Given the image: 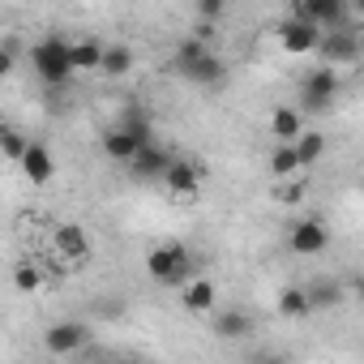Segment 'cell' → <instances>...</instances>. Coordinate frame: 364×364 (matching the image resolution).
<instances>
[{
	"instance_id": "6da1fadb",
	"label": "cell",
	"mask_w": 364,
	"mask_h": 364,
	"mask_svg": "<svg viewBox=\"0 0 364 364\" xmlns=\"http://www.w3.org/2000/svg\"><path fill=\"white\" fill-rule=\"evenodd\" d=\"M146 274L154 279V283H163V287H185L189 279H198L193 274V253L185 249V245H159V249H150L146 253Z\"/></svg>"
},
{
	"instance_id": "7a4b0ae2",
	"label": "cell",
	"mask_w": 364,
	"mask_h": 364,
	"mask_svg": "<svg viewBox=\"0 0 364 364\" xmlns=\"http://www.w3.org/2000/svg\"><path fill=\"white\" fill-rule=\"evenodd\" d=\"M31 65H35L39 82H48V86H65V82L73 77V69H69V43H65L60 35L39 39V43L31 48Z\"/></svg>"
},
{
	"instance_id": "3957f363",
	"label": "cell",
	"mask_w": 364,
	"mask_h": 364,
	"mask_svg": "<svg viewBox=\"0 0 364 364\" xmlns=\"http://www.w3.org/2000/svg\"><path fill=\"white\" fill-rule=\"evenodd\" d=\"M338 86H343V82H338V69H326V65L313 69V73L304 77V90H300V103H304L300 116H304V112H326V107L338 99Z\"/></svg>"
},
{
	"instance_id": "277c9868",
	"label": "cell",
	"mask_w": 364,
	"mask_h": 364,
	"mask_svg": "<svg viewBox=\"0 0 364 364\" xmlns=\"http://www.w3.org/2000/svg\"><path fill=\"white\" fill-rule=\"evenodd\" d=\"M90 343V326L86 321H56V326H48V334H43V347L52 351V355H73V351H82Z\"/></svg>"
},
{
	"instance_id": "5b68a950",
	"label": "cell",
	"mask_w": 364,
	"mask_h": 364,
	"mask_svg": "<svg viewBox=\"0 0 364 364\" xmlns=\"http://www.w3.org/2000/svg\"><path fill=\"white\" fill-rule=\"evenodd\" d=\"M317 52H321L326 69L355 65V60H360V39H355L351 31H326V35H321V43H317Z\"/></svg>"
},
{
	"instance_id": "8992f818",
	"label": "cell",
	"mask_w": 364,
	"mask_h": 364,
	"mask_svg": "<svg viewBox=\"0 0 364 364\" xmlns=\"http://www.w3.org/2000/svg\"><path fill=\"white\" fill-rule=\"evenodd\" d=\"M287 245H291V253H300V257H317V253L330 245V232H326L321 219H296L291 232H287Z\"/></svg>"
},
{
	"instance_id": "52a82bcc",
	"label": "cell",
	"mask_w": 364,
	"mask_h": 364,
	"mask_svg": "<svg viewBox=\"0 0 364 364\" xmlns=\"http://www.w3.org/2000/svg\"><path fill=\"white\" fill-rule=\"evenodd\" d=\"M279 43H283V52H291V56H309V52H317L321 31L309 26V22H300V18H287V22L279 26Z\"/></svg>"
},
{
	"instance_id": "ba28073f",
	"label": "cell",
	"mask_w": 364,
	"mask_h": 364,
	"mask_svg": "<svg viewBox=\"0 0 364 364\" xmlns=\"http://www.w3.org/2000/svg\"><path fill=\"white\" fill-rule=\"evenodd\" d=\"M163 185L176 198H198V189H202V167L189 163V159H171V167L163 171Z\"/></svg>"
},
{
	"instance_id": "9c48e42d",
	"label": "cell",
	"mask_w": 364,
	"mask_h": 364,
	"mask_svg": "<svg viewBox=\"0 0 364 364\" xmlns=\"http://www.w3.org/2000/svg\"><path fill=\"white\" fill-rule=\"evenodd\" d=\"M52 245H56V253L69 257V262H86V257H90V236H86L82 223H56Z\"/></svg>"
},
{
	"instance_id": "30bf717a",
	"label": "cell",
	"mask_w": 364,
	"mask_h": 364,
	"mask_svg": "<svg viewBox=\"0 0 364 364\" xmlns=\"http://www.w3.org/2000/svg\"><path fill=\"white\" fill-rule=\"evenodd\" d=\"M18 167H22V176L31 180V185H48V180L56 176V154H52L48 146L31 141V146H26V154L18 159Z\"/></svg>"
},
{
	"instance_id": "8fae6325",
	"label": "cell",
	"mask_w": 364,
	"mask_h": 364,
	"mask_svg": "<svg viewBox=\"0 0 364 364\" xmlns=\"http://www.w3.org/2000/svg\"><path fill=\"white\" fill-rule=\"evenodd\" d=\"M171 167V154L163 150V146H141L137 154H133V163H129V176L133 180H163V171Z\"/></svg>"
},
{
	"instance_id": "7c38bea8",
	"label": "cell",
	"mask_w": 364,
	"mask_h": 364,
	"mask_svg": "<svg viewBox=\"0 0 364 364\" xmlns=\"http://www.w3.org/2000/svg\"><path fill=\"white\" fill-rule=\"evenodd\" d=\"M270 133H274L279 146H291V141L304 133V116H300V107H274V112H270Z\"/></svg>"
},
{
	"instance_id": "4fadbf2b",
	"label": "cell",
	"mask_w": 364,
	"mask_h": 364,
	"mask_svg": "<svg viewBox=\"0 0 364 364\" xmlns=\"http://www.w3.org/2000/svg\"><path fill=\"white\" fill-rule=\"evenodd\" d=\"M180 291H185V309H189V313H215L219 291H215V283H210V279H189Z\"/></svg>"
},
{
	"instance_id": "5bb4252c",
	"label": "cell",
	"mask_w": 364,
	"mask_h": 364,
	"mask_svg": "<svg viewBox=\"0 0 364 364\" xmlns=\"http://www.w3.org/2000/svg\"><path fill=\"white\" fill-rule=\"evenodd\" d=\"M180 73H185L189 82H198V86H219V82L228 77V69H223V60H219L215 52H206L202 60H193L189 69H180Z\"/></svg>"
},
{
	"instance_id": "9a60e30c",
	"label": "cell",
	"mask_w": 364,
	"mask_h": 364,
	"mask_svg": "<svg viewBox=\"0 0 364 364\" xmlns=\"http://www.w3.org/2000/svg\"><path fill=\"white\" fill-rule=\"evenodd\" d=\"M99 60H103V43H99V39H77V43H69V69H73V73L99 69Z\"/></svg>"
},
{
	"instance_id": "2e32d148",
	"label": "cell",
	"mask_w": 364,
	"mask_h": 364,
	"mask_svg": "<svg viewBox=\"0 0 364 364\" xmlns=\"http://www.w3.org/2000/svg\"><path fill=\"white\" fill-rule=\"evenodd\" d=\"M291 154H296L300 171H304V167H313V163L326 154V133H317V129H304V133L291 141Z\"/></svg>"
},
{
	"instance_id": "e0dca14e",
	"label": "cell",
	"mask_w": 364,
	"mask_h": 364,
	"mask_svg": "<svg viewBox=\"0 0 364 364\" xmlns=\"http://www.w3.org/2000/svg\"><path fill=\"white\" fill-rule=\"evenodd\" d=\"M215 330H219L228 343H240V338H249V334H253V317H249V313H240V309H223V313L215 317Z\"/></svg>"
},
{
	"instance_id": "ac0fdd59",
	"label": "cell",
	"mask_w": 364,
	"mask_h": 364,
	"mask_svg": "<svg viewBox=\"0 0 364 364\" xmlns=\"http://www.w3.org/2000/svg\"><path fill=\"white\" fill-rule=\"evenodd\" d=\"M133 69V48H124V43H107L103 48V60H99V73H107V77H124Z\"/></svg>"
},
{
	"instance_id": "d6986e66",
	"label": "cell",
	"mask_w": 364,
	"mask_h": 364,
	"mask_svg": "<svg viewBox=\"0 0 364 364\" xmlns=\"http://www.w3.org/2000/svg\"><path fill=\"white\" fill-rule=\"evenodd\" d=\"M279 317H287V321H304V317H313V309H309V296H304V287H287V291H279Z\"/></svg>"
},
{
	"instance_id": "ffe728a7",
	"label": "cell",
	"mask_w": 364,
	"mask_h": 364,
	"mask_svg": "<svg viewBox=\"0 0 364 364\" xmlns=\"http://www.w3.org/2000/svg\"><path fill=\"white\" fill-rule=\"evenodd\" d=\"M304 296H309V309H313V313H321V309H334V304L343 300L338 283H317V287H304Z\"/></svg>"
},
{
	"instance_id": "44dd1931",
	"label": "cell",
	"mask_w": 364,
	"mask_h": 364,
	"mask_svg": "<svg viewBox=\"0 0 364 364\" xmlns=\"http://www.w3.org/2000/svg\"><path fill=\"white\" fill-rule=\"evenodd\" d=\"M26 146H31V141H26L14 124H0V154H5L9 163H18V159L26 154Z\"/></svg>"
},
{
	"instance_id": "7402d4cb",
	"label": "cell",
	"mask_w": 364,
	"mask_h": 364,
	"mask_svg": "<svg viewBox=\"0 0 364 364\" xmlns=\"http://www.w3.org/2000/svg\"><path fill=\"white\" fill-rule=\"evenodd\" d=\"M270 171H274L279 180H296V176H300V163H296L291 146H279V150L270 154Z\"/></svg>"
},
{
	"instance_id": "603a6c76",
	"label": "cell",
	"mask_w": 364,
	"mask_h": 364,
	"mask_svg": "<svg viewBox=\"0 0 364 364\" xmlns=\"http://www.w3.org/2000/svg\"><path fill=\"white\" fill-rule=\"evenodd\" d=\"M14 287H18V291H39V287H43V270L31 266V262H18V266H14Z\"/></svg>"
},
{
	"instance_id": "cb8c5ba5",
	"label": "cell",
	"mask_w": 364,
	"mask_h": 364,
	"mask_svg": "<svg viewBox=\"0 0 364 364\" xmlns=\"http://www.w3.org/2000/svg\"><path fill=\"white\" fill-rule=\"evenodd\" d=\"M206 52H210V48H206V39H198V35H193V39H185V43L176 48V65H180V69H189V65H193V60H202Z\"/></svg>"
},
{
	"instance_id": "d4e9b609",
	"label": "cell",
	"mask_w": 364,
	"mask_h": 364,
	"mask_svg": "<svg viewBox=\"0 0 364 364\" xmlns=\"http://www.w3.org/2000/svg\"><path fill=\"white\" fill-rule=\"evenodd\" d=\"M279 202H287V206H300V202H304V185H300V180L291 185V180H287V185L279 189Z\"/></svg>"
},
{
	"instance_id": "484cf974",
	"label": "cell",
	"mask_w": 364,
	"mask_h": 364,
	"mask_svg": "<svg viewBox=\"0 0 364 364\" xmlns=\"http://www.w3.org/2000/svg\"><path fill=\"white\" fill-rule=\"evenodd\" d=\"M198 14H202L206 22H219V18L228 14V5H223V0H202V5H198Z\"/></svg>"
},
{
	"instance_id": "4316f807",
	"label": "cell",
	"mask_w": 364,
	"mask_h": 364,
	"mask_svg": "<svg viewBox=\"0 0 364 364\" xmlns=\"http://www.w3.org/2000/svg\"><path fill=\"white\" fill-rule=\"evenodd\" d=\"M14 65H18L14 43H5V48H0V77H9V73H14Z\"/></svg>"
},
{
	"instance_id": "83f0119b",
	"label": "cell",
	"mask_w": 364,
	"mask_h": 364,
	"mask_svg": "<svg viewBox=\"0 0 364 364\" xmlns=\"http://www.w3.org/2000/svg\"><path fill=\"white\" fill-rule=\"evenodd\" d=\"M262 364H291V355H262Z\"/></svg>"
}]
</instances>
